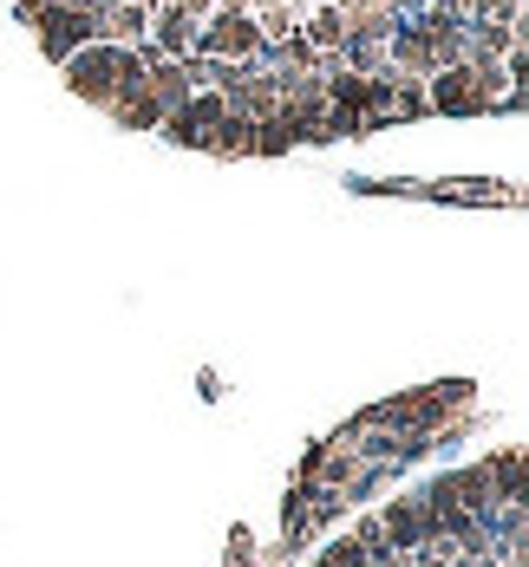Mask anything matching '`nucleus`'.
Here are the masks:
<instances>
[{
	"label": "nucleus",
	"mask_w": 529,
	"mask_h": 567,
	"mask_svg": "<svg viewBox=\"0 0 529 567\" xmlns=\"http://www.w3.org/2000/svg\"><path fill=\"white\" fill-rule=\"evenodd\" d=\"M151 47L138 40V47H112V40H92V47H79L72 59H59V72H65V85L85 99V105H112L118 92H138L144 85V65H151Z\"/></svg>",
	"instance_id": "1"
},
{
	"label": "nucleus",
	"mask_w": 529,
	"mask_h": 567,
	"mask_svg": "<svg viewBox=\"0 0 529 567\" xmlns=\"http://www.w3.org/2000/svg\"><path fill=\"white\" fill-rule=\"evenodd\" d=\"M196 53L203 59H255L262 53V27H255V13H248L242 0L210 7L203 27H196Z\"/></svg>",
	"instance_id": "2"
},
{
	"label": "nucleus",
	"mask_w": 529,
	"mask_h": 567,
	"mask_svg": "<svg viewBox=\"0 0 529 567\" xmlns=\"http://www.w3.org/2000/svg\"><path fill=\"white\" fill-rule=\"evenodd\" d=\"M425 105H431V112H445V117H484V112H490V92L470 79L465 65H445V72H431V79H425Z\"/></svg>",
	"instance_id": "3"
},
{
	"label": "nucleus",
	"mask_w": 529,
	"mask_h": 567,
	"mask_svg": "<svg viewBox=\"0 0 529 567\" xmlns=\"http://www.w3.org/2000/svg\"><path fill=\"white\" fill-rule=\"evenodd\" d=\"M379 528H386V542H393V548H406V555H418V548H438L431 509H425L418 496H399L393 509H379Z\"/></svg>",
	"instance_id": "4"
},
{
	"label": "nucleus",
	"mask_w": 529,
	"mask_h": 567,
	"mask_svg": "<svg viewBox=\"0 0 529 567\" xmlns=\"http://www.w3.org/2000/svg\"><path fill=\"white\" fill-rule=\"evenodd\" d=\"M223 99H230V112H235V117L262 124V117H275V112H282V79H275L268 65H248V79H242L235 92H223Z\"/></svg>",
	"instance_id": "5"
},
{
	"label": "nucleus",
	"mask_w": 529,
	"mask_h": 567,
	"mask_svg": "<svg viewBox=\"0 0 529 567\" xmlns=\"http://www.w3.org/2000/svg\"><path fill=\"white\" fill-rule=\"evenodd\" d=\"M301 33H307V47H314V53H340V47H347V33H353V20H347V7L321 0V7L301 20Z\"/></svg>",
	"instance_id": "6"
},
{
	"label": "nucleus",
	"mask_w": 529,
	"mask_h": 567,
	"mask_svg": "<svg viewBox=\"0 0 529 567\" xmlns=\"http://www.w3.org/2000/svg\"><path fill=\"white\" fill-rule=\"evenodd\" d=\"M203 151H216V157H255V124H248V117H235V112H223L216 124H210Z\"/></svg>",
	"instance_id": "7"
},
{
	"label": "nucleus",
	"mask_w": 529,
	"mask_h": 567,
	"mask_svg": "<svg viewBox=\"0 0 529 567\" xmlns=\"http://www.w3.org/2000/svg\"><path fill=\"white\" fill-rule=\"evenodd\" d=\"M105 112H112L118 124H124V131H157V117H164V105H157V99H151V92L138 85V92H118V99L105 105Z\"/></svg>",
	"instance_id": "8"
},
{
	"label": "nucleus",
	"mask_w": 529,
	"mask_h": 567,
	"mask_svg": "<svg viewBox=\"0 0 529 567\" xmlns=\"http://www.w3.org/2000/svg\"><path fill=\"white\" fill-rule=\"evenodd\" d=\"M431 196H445V203H510V189H497V183H484V176H465V183H438Z\"/></svg>",
	"instance_id": "9"
},
{
	"label": "nucleus",
	"mask_w": 529,
	"mask_h": 567,
	"mask_svg": "<svg viewBox=\"0 0 529 567\" xmlns=\"http://www.w3.org/2000/svg\"><path fill=\"white\" fill-rule=\"evenodd\" d=\"M307 567H373V561H366V548H359L353 535H340V542H327V548H321Z\"/></svg>",
	"instance_id": "10"
},
{
	"label": "nucleus",
	"mask_w": 529,
	"mask_h": 567,
	"mask_svg": "<svg viewBox=\"0 0 529 567\" xmlns=\"http://www.w3.org/2000/svg\"><path fill=\"white\" fill-rule=\"evenodd\" d=\"M230 567H255V542H248L242 528L230 535Z\"/></svg>",
	"instance_id": "11"
}]
</instances>
